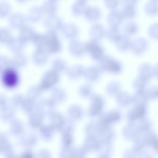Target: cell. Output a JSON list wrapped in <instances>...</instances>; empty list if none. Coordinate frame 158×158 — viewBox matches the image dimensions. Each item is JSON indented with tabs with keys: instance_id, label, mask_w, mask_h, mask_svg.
Wrapping results in <instances>:
<instances>
[{
	"instance_id": "3957f363",
	"label": "cell",
	"mask_w": 158,
	"mask_h": 158,
	"mask_svg": "<svg viewBox=\"0 0 158 158\" xmlns=\"http://www.w3.org/2000/svg\"><path fill=\"white\" fill-rule=\"evenodd\" d=\"M85 45V50L89 52L94 58H99L103 55V50L98 41L92 39L86 42Z\"/></svg>"
},
{
	"instance_id": "7c38bea8",
	"label": "cell",
	"mask_w": 158,
	"mask_h": 158,
	"mask_svg": "<svg viewBox=\"0 0 158 158\" xmlns=\"http://www.w3.org/2000/svg\"><path fill=\"white\" fill-rule=\"evenodd\" d=\"M69 48L71 51L76 53H79L83 50H85V45L82 42L77 40H72L69 45Z\"/></svg>"
},
{
	"instance_id": "7a4b0ae2",
	"label": "cell",
	"mask_w": 158,
	"mask_h": 158,
	"mask_svg": "<svg viewBox=\"0 0 158 158\" xmlns=\"http://www.w3.org/2000/svg\"><path fill=\"white\" fill-rule=\"evenodd\" d=\"M64 24L62 19L55 15H49L45 19V26L49 31L56 32L62 29Z\"/></svg>"
},
{
	"instance_id": "e0dca14e",
	"label": "cell",
	"mask_w": 158,
	"mask_h": 158,
	"mask_svg": "<svg viewBox=\"0 0 158 158\" xmlns=\"http://www.w3.org/2000/svg\"><path fill=\"white\" fill-rule=\"evenodd\" d=\"M122 2L125 6H133L136 0H122Z\"/></svg>"
},
{
	"instance_id": "30bf717a",
	"label": "cell",
	"mask_w": 158,
	"mask_h": 158,
	"mask_svg": "<svg viewBox=\"0 0 158 158\" xmlns=\"http://www.w3.org/2000/svg\"><path fill=\"white\" fill-rule=\"evenodd\" d=\"M44 12L48 15H55L57 11V5L54 0H47L43 5Z\"/></svg>"
},
{
	"instance_id": "4fadbf2b",
	"label": "cell",
	"mask_w": 158,
	"mask_h": 158,
	"mask_svg": "<svg viewBox=\"0 0 158 158\" xmlns=\"http://www.w3.org/2000/svg\"><path fill=\"white\" fill-rule=\"evenodd\" d=\"M115 43L118 48L124 49L129 46L131 42L127 36H121L120 38L115 42Z\"/></svg>"
},
{
	"instance_id": "5b68a950",
	"label": "cell",
	"mask_w": 158,
	"mask_h": 158,
	"mask_svg": "<svg viewBox=\"0 0 158 158\" xmlns=\"http://www.w3.org/2000/svg\"><path fill=\"white\" fill-rule=\"evenodd\" d=\"M124 18L122 13L118 10H112L108 16L107 20L110 27H118Z\"/></svg>"
},
{
	"instance_id": "ba28073f",
	"label": "cell",
	"mask_w": 158,
	"mask_h": 158,
	"mask_svg": "<svg viewBox=\"0 0 158 158\" xmlns=\"http://www.w3.org/2000/svg\"><path fill=\"white\" fill-rule=\"evenodd\" d=\"M3 82L8 87L15 86L18 82V77L16 73L13 70L6 71L4 74Z\"/></svg>"
},
{
	"instance_id": "9a60e30c",
	"label": "cell",
	"mask_w": 158,
	"mask_h": 158,
	"mask_svg": "<svg viewBox=\"0 0 158 158\" xmlns=\"http://www.w3.org/2000/svg\"><path fill=\"white\" fill-rule=\"evenodd\" d=\"M123 17L130 19L133 17L135 15V10L134 6H126L122 12Z\"/></svg>"
},
{
	"instance_id": "2e32d148",
	"label": "cell",
	"mask_w": 158,
	"mask_h": 158,
	"mask_svg": "<svg viewBox=\"0 0 158 158\" xmlns=\"http://www.w3.org/2000/svg\"><path fill=\"white\" fill-rule=\"evenodd\" d=\"M119 3V0H105V5L107 8L112 10H114L117 8Z\"/></svg>"
},
{
	"instance_id": "8fae6325",
	"label": "cell",
	"mask_w": 158,
	"mask_h": 158,
	"mask_svg": "<svg viewBox=\"0 0 158 158\" xmlns=\"http://www.w3.org/2000/svg\"><path fill=\"white\" fill-rule=\"evenodd\" d=\"M106 36L109 41L116 42L121 35L118 27H110L106 32Z\"/></svg>"
},
{
	"instance_id": "d6986e66",
	"label": "cell",
	"mask_w": 158,
	"mask_h": 158,
	"mask_svg": "<svg viewBox=\"0 0 158 158\" xmlns=\"http://www.w3.org/2000/svg\"><path fill=\"white\" fill-rule=\"evenodd\" d=\"M153 1H157V0H153Z\"/></svg>"
},
{
	"instance_id": "8992f818",
	"label": "cell",
	"mask_w": 158,
	"mask_h": 158,
	"mask_svg": "<svg viewBox=\"0 0 158 158\" xmlns=\"http://www.w3.org/2000/svg\"><path fill=\"white\" fill-rule=\"evenodd\" d=\"M104 27L101 24L96 23L92 26L90 29V34L92 39L99 41L106 35V31Z\"/></svg>"
},
{
	"instance_id": "6da1fadb",
	"label": "cell",
	"mask_w": 158,
	"mask_h": 158,
	"mask_svg": "<svg viewBox=\"0 0 158 158\" xmlns=\"http://www.w3.org/2000/svg\"><path fill=\"white\" fill-rule=\"evenodd\" d=\"M45 45L48 51L51 53H56L61 48V42L55 32L48 31L44 35Z\"/></svg>"
},
{
	"instance_id": "277c9868",
	"label": "cell",
	"mask_w": 158,
	"mask_h": 158,
	"mask_svg": "<svg viewBox=\"0 0 158 158\" xmlns=\"http://www.w3.org/2000/svg\"><path fill=\"white\" fill-rule=\"evenodd\" d=\"M61 30L64 37L69 40H75L79 34L78 28L73 23L64 24Z\"/></svg>"
},
{
	"instance_id": "ac0fdd59",
	"label": "cell",
	"mask_w": 158,
	"mask_h": 158,
	"mask_svg": "<svg viewBox=\"0 0 158 158\" xmlns=\"http://www.w3.org/2000/svg\"><path fill=\"white\" fill-rule=\"evenodd\" d=\"M80 1H84V2H85V1H86V0H80Z\"/></svg>"
},
{
	"instance_id": "ffe728a7",
	"label": "cell",
	"mask_w": 158,
	"mask_h": 158,
	"mask_svg": "<svg viewBox=\"0 0 158 158\" xmlns=\"http://www.w3.org/2000/svg\"><path fill=\"white\" fill-rule=\"evenodd\" d=\"M54 1H56V0H54Z\"/></svg>"
},
{
	"instance_id": "52a82bcc",
	"label": "cell",
	"mask_w": 158,
	"mask_h": 158,
	"mask_svg": "<svg viewBox=\"0 0 158 158\" xmlns=\"http://www.w3.org/2000/svg\"><path fill=\"white\" fill-rule=\"evenodd\" d=\"M85 19L91 22H95L101 17V12L100 9L95 6L86 7L84 13Z\"/></svg>"
},
{
	"instance_id": "5bb4252c",
	"label": "cell",
	"mask_w": 158,
	"mask_h": 158,
	"mask_svg": "<svg viewBox=\"0 0 158 158\" xmlns=\"http://www.w3.org/2000/svg\"><path fill=\"white\" fill-rule=\"evenodd\" d=\"M137 30V27L136 24L131 22L126 24L124 27V33L126 34V36L133 35L136 32Z\"/></svg>"
},
{
	"instance_id": "9c48e42d",
	"label": "cell",
	"mask_w": 158,
	"mask_h": 158,
	"mask_svg": "<svg viewBox=\"0 0 158 158\" xmlns=\"http://www.w3.org/2000/svg\"><path fill=\"white\" fill-rule=\"evenodd\" d=\"M86 7L85 2L78 0L72 6V13L77 16L84 15Z\"/></svg>"
}]
</instances>
